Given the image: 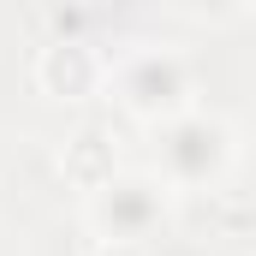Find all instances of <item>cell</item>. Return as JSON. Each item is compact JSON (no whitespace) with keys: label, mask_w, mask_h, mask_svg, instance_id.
<instances>
[{"label":"cell","mask_w":256,"mask_h":256,"mask_svg":"<svg viewBox=\"0 0 256 256\" xmlns=\"http://www.w3.org/2000/svg\"><path fill=\"white\" fill-rule=\"evenodd\" d=\"M155 155L167 161V173L179 185H208L226 167V155H232V131L214 126V120H202V114H173V120H161Z\"/></svg>","instance_id":"1"},{"label":"cell","mask_w":256,"mask_h":256,"mask_svg":"<svg viewBox=\"0 0 256 256\" xmlns=\"http://www.w3.org/2000/svg\"><path fill=\"white\" fill-rule=\"evenodd\" d=\"M185 96H191V84H185V66L173 60V54H137L120 72V102H126L131 114H143V120L185 114Z\"/></svg>","instance_id":"2"},{"label":"cell","mask_w":256,"mask_h":256,"mask_svg":"<svg viewBox=\"0 0 256 256\" xmlns=\"http://www.w3.org/2000/svg\"><path fill=\"white\" fill-rule=\"evenodd\" d=\"M36 84H42L54 102H90V96L108 84V60H102L90 42H54V48H42V60H36Z\"/></svg>","instance_id":"3"},{"label":"cell","mask_w":256,"mask_h":256,"mask_svg":"<svg viewBox=\"0 0 256 256\" xmlns=\"http://www.w3.org/2000/svg\"><path fill=\"white\" fill-rule=\"evenodd\" d=\"M161 220V191L155 185H102L96 191V226L108 238H143Z\"/></svg>","instance_id":"4"},{"label":"cell","mask_w":256,"mask_h":256,"mask_svg":"<svg viewBox=\"0 0 256 256\" xmlns=\"http://www.w3.org/2000/svg\"><path fill=\"white\" fill-rule=\"evenodd\" d=\"M60 173L78 185V191H102V185H114V173H120V155H114V143H108V131L102 126H84L72 143H66L60 155Z\"/></svg>","instance_id":"5"},{"label":"cell","mask_w":256,"mask_h":256,"mask_svg":"<svg viewBox=\"0 0 256 256\" xmlns=\"http://www.w3.org/2000/svg\"><path fill=\"white\" fill-rule=\"evenodd\" d=\"M96 256H143V244H137V238H102Z\"/></svg>","instance_id":"6"}]
</instances>
